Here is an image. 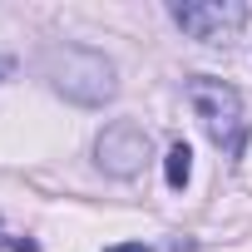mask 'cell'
Returning a JSON list of instances; mask_svg holds the SVG:
<instances>
[{
    "instance_id": "1",
    "label": "cell",
    "mask_w": 252,
    "mask_h": 252,
    "mask_svg": "<svg viewBox=\"0 0 252 252\" xmlns=\"http://www.w3.org/2000/svg\"><path fill=\"white\" fill-rule=\"evenodd\" d=\"M40 74L50 79L55 94H64L69 104H84V109H99L119 94L114 60L89 50V45H45L40 50Z\"/></svg>"
},
{
    "instance_id": "2",
    "label": "cell",
    "mask_w": 252,
    "mask_h": 252,
    "mask_svg": "<svg viewBox=\"0 0 252 252\" xmlns=\"http://www.w3.org/2000/svg\"><path fill=\"white\" fill-rule=\"evenodd\" d=\"M188 99H193V114L203 119V129L218 149L227 154H242V94L227 84V79H213V74H198L188 84Z\"/></svg>"
},
{
    "instance_id": "3",
    "label": "cell",
    "mask_w": 252,
    "mask_h": 252,
    "mask_svg": "<svg viewBox=\"0 0 252 252\" xmlns=\"http://www.w3.org/2000/svg\"><path fill=\"white\" fill-rule=\"evenodd\" d=\"M168 15H173V25L188 40H203V45H227L247 25V5L242 0H178Z\"/></svg>"
},
{
    "instance_id": "4",
    "label": "cell",
    "mask_w": 252,
    "mask_h": 252,
    "mask_svg": "<svg viewBox=\"0 0 252 252\" xmlns=\"http://www.w3.org/2000/svg\"><path fill=\"white\" fill-rule=\"evenodd\" d=\"M94 158H99V168L114 173V178H134V173L144 168V158H149V134H144V124L114 119L109 129L99 134V144H94Z\"/></svg>"
},
{
    "instance_id": "5",
    "label": "cell",
    "mask_w": 252,
    "mask_h": 252,
    "mask_svg": "<svg viewBox=\"0 0 252 252\" xmlns=\"http://www.w3.org/2000/svg\"><path fill=\"white\" fill-rule=\"evenodd\" d=\"M163 178H168V188L178 193V188H188V178H193V149L178 139V144H168V158H163Z\"/></svg>"
},
{
    "instance_id": "6",
    "label": "cell",
    "mask_w": 252,
    "mask_h": 252,
    "mask_svg": "<svg viewBox=\"0 0 252 252\" xmlns=\"http://www.w3.org/2000/svg\"><path fill=\"white\" fill-rule=\"evenodd\" d=\"M5 247H10V252H40L30 237H5Z\"/></svg>"
},
{
    "instance_id": "7",
    "label": "cell",
    "mask_w": 252,
    "mask_h": 252,
    "mask_svg": "<svg viewBox=\"0 0 252 252\" xmlns=\"http://www.w3.org/2000/svg\"><path fill=\"white\" fill-rule=\"evenodd\" d=\"M104 252H149L144 242H114V247H104Z\"/></svg>"
},
{
    "instance_id": "8",
    "label": "cell",
    "mask_w": 252,
    "mask_h": 252,
    "mask_svg": "<svg viewBox=\"0 0 252 252\" xmlns=\"http://www.w3.org/2000/svg\"><path fill=\"white\" fill-rule=\"evenodd\" d=\"M10 69H15V64H10V60H0V74H10Z\"/></svg>"
}]
</instances>
